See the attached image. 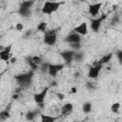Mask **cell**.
<instances>
[{"mask_svg": "<svg viewBox=\"0 0 122 122\" xmlns=\"http://www.w3.org/2000/svg\"><path fill=\"white\" fill-rule=\"evenodd\" d=\"M62 4H63V3H60V2L46 1V2L43 4L42 8H41V12H42L43 14L51 15V14L56 12Z\"/></svg>", "mask_w": 122, "mask_h": 122, "instance_id": "cell-1", "label": "cell"}, {"mask_svg": "<svg viewBox=\"0 0 122 122\" xmlns=\"http://www.w3.org/2000/svg\"><path fill=\"white\" fill-rule=\"evenodd\" d=\"M32 75H33V71L16 75V76H15V80L17 81V83H18L21 87H28V86H30V83H31Z\"/></svg>", "mask_w": 122, "mask_h": 122, "instance_id": "cell-2", "label": "cell"}, {"mask_svg": "<svg viewBox=\"0 0 122 122\" xmlns=\"http://www.w3.org/2000/svg\"><path fill=\"white\" fill-rule=\"evenodd\" d=\"M57 41V34L54 30H47L44 35V43L48 46H54Z\"/></svg>", "mask_w": 122, "mask_h": 122, "instance_id": "cell-3", "label": "cell"}, {"mask_svg": "<svg viewBox=\"0 0 122 122\" xmlns=\"http://www.w3.org/2000/svg\"><path fill=\"white\" fill-rule=\"evenodd\" d=\"M106 17H107L106 14H101V15H99L98 17H96V18H94V19H92V20L91 21L90 27H91V29L92 30V31L97 32V31L100 30V27H101L103 21L106 19Z\"/></svg>", "mask_w": 122, "mask_h": 122, "instance_id": "cell-4", "label": "cell"}, {"mask_svg": "<svg viewBox=\"0 0 122 122\" xmlns=\"http://www.w3.org/2000/svg\"><path fill=\"white\" fill-rule=\"evenodd\" d=\"M11 50L12 45H8L5 48H2L0 51V60L4 62H10L11 58Z\"/></svg>", "mask_w": 122, "mask_h": 122, "instance_id": "cell-5", "label": "cell"}, {"mask_svg": "<svg viewBox=\"0 0 122 122\" xmlns=\"http://www.w3.org/2000/svg\"><path fill=\"white\" fill-rule=\"evenodd\" d=\"M48 92H49V87H46L41 92H38L33 93V100H34V102L37 105L43 104L44 101H45V98H46V96L48 94Z\"/></svg>", "mask_w": 122, "mask_h": 122, "instance_id": "cell-6", "label": "cell"}, {"mask_svg": "<svg viewBox=\"0 0 122 122\" xmlns=\"http://www.w3.org/2000/svg\"><path fill=\"white\" fill-rule=\"evenodd\" d=\"M102 67L103 66L98 64V63H96L94 66H92L88 71V77L91 79H96L99 76V73L101 71Z\"/></svg>", "mask_w": 122, "mask_h": 122, "instance_id": "cell-7", "label": "cell"}, {"mask_svg": "<svg viewBox=\"0 0 122 122\" xmlns=\"http://www.w3.org/2000/svg\"><path fill=\"white\" fill-rule=\"evenodd\" d=\"M64 69V64H49L48 73L51 76H56L59 71H61Z\"/></svg>", "mask_w": 122, "mask_h": 122, "instance_id": "cell-8", "label": "cell"}, {"mask_svg": "<svg viewBox=\"0 0 122 122\" xmlns=\"http://www.w3.org/2000/svg\"><path fill=\"white\" fill-rule=\"evenodd\" d=\"M65 41L67 43H70L71 45H75V44H79L81 41V35L77 34L76 32L72 31L70 34H68L65 38Z\"/></svg>", "mask_w": 122, "mask_h": 122, "instance_id": "cell-9", "label": "cell"}, {"mask_svg": "<svg viewBox=\"0 0 122 122\" xmlns=\"http://www.w3.org/2000/svg\"><path fill=\"white\" fill-rule=\"evenodd\" d=\"M102 5H103L102 3H93V4L89 5V8H88L89 13H90L92 16H94V17L98 16Z\"/></svg>", "mask_w": 122, "mask_h": 122, "instance_id": "cell-10", "label": "cell"}, {"mask_svg": "<svg viewBox=\"0 0 122 122\" xmlns=\"http://www.w3.org/2000/svg\"><path fill=\"white\" fill-rule=\"evenodd\" d=\"M73 31L76 32L79 35H87L89 29H88V24L86 22H81L79 25L73 28Z\"/></svg>", "mask_w": 122, "mask_h": 122, "instance_id": "cell-11", "label": "cell"}, {"mask_svg": "<svg viewBox=\"0 0 122 122\" xmlns=\"http://www.w3.org/2000/svg\"><path fill=\"white\" fill-rule=\"evenodd\" d=\"M73 111V105L70 102L65 103L61 108H60V113L62 115H69L70 113H71V112Z\"/></svg>", "mask_w": 122, "mask_h": 122, "instance_id": "cell-12", "label": "cell"}, {"mask_svg": "<svg viewBox=\"0 0 122 122\" xmlns=\"http://www.w3.org/2000/svg\"><path fill=\"white\" fill-rule=\"evenodd\" d=\"M60 54H61V57H62L67 63H70V62H71L72 59L74 58L75 52L72 51H62Z\"/></svg>", "mask_w": 122, "mask_h": 122, "instance_id": "cell-13", "label": "cell"}, {"mask_svg": "<svg viewBox=\"0 0 122 122\" xmlns=\"http://www.w3.org/2000/svg\"><path fill=\"white\" fill-rule=\"evenodd\" d=\"M40 118H41V122H55L58 117L51 114L40 113Z\"/></svg>", "mask_w": 122, "mask_h": 122, "instance_id": "cell-14", "label": "cell"}, {"mask_svg": "<svg viewBox=\"0 0 122 122\" xmlns=\"http://www.w3.org/2000/svg\"><path fill=\"white\" fill-rule=\"evenodd\" d=\"M112 53H107V54H105L104 56H102L101 59H100L97 63L100 64V65H102V66H104L105 64L109 63V62L112 60Z\"/></svg>", "mask_w": 122, "mask_h": 122, "instance_id": "cell-15", "label": "cell"}, {"mask_svg": "<svg viewBox=\"0 0 122 122\" xmlns=\"http://www.w3.org/2000/svg\"><path fill=\"white\" fill-rule=\"evenodd\" d=\"M47 26H48L47 23H46L45 21H42V22L38 23L36 30H37V31H39V32H44V33H46V32H47Z\"/></svg>", "mask_w": 122, "mask_h": 122, "instance_id": "cell-16", "label": "cell"}, {"mask_svg": "<svg viewBox=\"0 0 122 122\" xmlns=\"http://www.w3.org/2000/svg\"><path fill=\"white\" fill-rule=\"evenodd\" d=\"M30 59L31 60V62H32L33 64H35V65L38 66V67H40V66L43 64V62H42V58H41L40 56H38V55L31 56V57H30Z\"/></svg>", "mask_w": 122, "mask_h": 122, "instance_id": "cell-17", "label": "cell"}, {"mask_svg": "<svg viewBox=\"0 0 122 122\" xmlns=\"http://www.w3.org/2000/svg\"><path fill=\"white\" fill-rule=\"evenodd\" d=\"M92 105L91 102H86L83 104V107H82V110H83V112L85 113H90L92 112Z\"/></svg>", "mask_w": 122, "mask_h": 122, "instance_id": "cell-18", "label": "cell"}, {"mask_svg": "<svg viewBox=\"0 0 122 122\" xmlns=\"http://www.w3.org/2000/svg\"><path fill=\"white\" fill-rule=\"evenodd\" d=\"M120 103L119 102H114V103H112V106H111V112H112V113H117L118 112H119V110H120Z\"/></svg>", "mask_w": 122, "mask_h": 122, "instance_id": "cell-19", "label": "cell"}, {"mask_svg": "<svg viewBox=\"0 0 122 122\" xmlns=\"http://www.w3.org/2000/svg\"><path fill=\"white\" fill-rule=\"evenodd\" d=\"M0 115H1L2 120H4V119H8V118L10 117V113H9V112H8V111H2Z\"/></svg>", "mask_w": 122, "mask_h": 122, "instance_id": "cell-20", "label": "cell"}, {"mask_svg": "<svg viewBox=\"0 0 122 122\" xmlns=\"http://www.w3.org/2000/svg\"><path fill=\"white\" fill-rule=\"evenodd\" d=\"M15 30H18V31H22L24 30V24L23 23H20V22L16 23L15 24Z\"/></svg>", "mask_w": 122, "mask_h": 122, "instance_id": "cell-21", "label": "cell"}, {"mask_svg": "<svg viewBox=\"0 0 122 122\" xmlns=\"http://www.w3.org/2000/svg\"><path fill=\"white\" fill-rule=\"evenodd\" d=\"M35 115H36V114H35V112H29L27 113L26 117H27V119H28V120H32V119H33V117H34Z\"/></svg>", "mask_w": 122, "mask_h": 122, "instance_id": "cell-22", "label": "cell"}, {"mask_svg": "<svg viewBox=\"0 0 122 122\" xmlns=\"http://www.w3.org/2000/svg\"><path fill=\"white\" fill-rule=\"evenodd\" d=\"M56 97H57L60 101H62V100L65 99V94H64L63 92H56Z\"/></svg>", "mask_w": 122, "mask_h": 122, "instance_id": "cell-23", "label": "cell"}, {"mask_svg": "<svg viewBox=\"0 0 122 122\" xmlns=\"http://www.w3.org/2000/svg\"><path fill=\"white\" fill-rule=\"evenodd\" d=\"M71 92L72 94H75V93L77 92V88H76V87H71Z\"/></svg>", "mask_w": 122, "mask_h": 122, "instance_id": "cell-24", "label": "cell"}, {"mask_svg": "<svg viewBox=\"0 0 122 122\" xmlns=\"http://www.w3.org/2000/svg\"><path fill=\"white\" fill-rule=\"evenodd\" d=\"M10 64H15V63L17 62V58L13 56V57H11V58H10Z\"/></svg>", "mask_w": 122, "mask_h": 122, "instance_id": "cell-25", "label": "cell"}, {"mask_svg": "<svg viewBox=\"0 0 122 122\" xmlns=\"http://www.w3.org/2000/svg\"><path fill=\"white\" fill-rule=\"evenodd\" d=\"M117 58L119 59L120 62H122V51H118L117 52Z\"/></svg>", "mask_w": 122, "mask_h": 122, "instance_id": "cell-26", "label": "cell"}, {"mask_svg": "<svg viewBox=\"0 0 122 122\" xmlns=\"http://www.w3.org/2000/svg\"><path fill=\"white\" fill-rule=\"evenodd\" d=\"M74 122H85L84 120H81V121H74Z\"/></svg>", "mask_w": 122, "mask_h": 122, "instance_id": "cell-27", "label": "cell"}]
</instances>
